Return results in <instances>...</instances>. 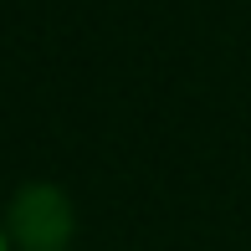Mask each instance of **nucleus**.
Returning <instances> with one entry per match:
<instances>
[{"instance_id":"obj_2","label":"nucleus","mask_w":251,"mask_h":251,"mask_svg":"<svg viewBox=\"0 0 251 251\" xmlns=\"http://www.w3.org/2000/svg\"><path fill=\"white\" fill-rule=\"evenodd\" d=\"M0 251H5V241H0Z\"/></svg>"},{"instance_id":"obj_1","label":"nucleus","mask_w":251,"mask_h":251,"mask_svg":"<svg viewBox=\"0 0 251 251\" xmlns=\"http://www.w3.org/2000/svg\"><path fill=\"white\" fill-rule=\"evenodd\" d=\"M5 226L26 251H62L72 236V200L56 185H21Z\"/></svg>"}]
</instances>
